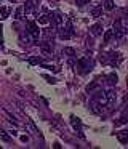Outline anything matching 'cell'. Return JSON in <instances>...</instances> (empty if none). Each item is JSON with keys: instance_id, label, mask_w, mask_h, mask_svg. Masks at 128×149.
I'll return each mask as SVG.
<instances>
[{"instance_id": "6da1fadb", "label": "cell", "mask_w": 128, "mask_h": 149, "mask_svg": "<svg viewBox=\"0 0 128 149\" xmlns=\"http://www.w3.org/2000/svg\"><path fill=\"white\" fill-rule=\"evenodd\" d=\"M79 68H82V72H86L88 71V68H91V61H90L88 56H83L82 59H79Z\"/></svg>"}, {"instance_id": "7a4b0ae2", "label": "cell", "mask_w": 128, "mask_h": 149, "mask_svg": "<svg viewBox=\"0 0 128 149\" xmlns=\"http://www.w3.org/2000/svg\"><path fill=\"white\" fill-rule=\"evenodd\" d=\"M90 111H91L93 114H101L102 112V106L96 100H91L90 101Z\"/></svg>"}, {"instance_id": "3957f363", "label": "cell", "mask_w": 128, "mask_h": 149, "mask_svg": "<svg viewBox=\"0 0 128 149\" xmlns=\"http://www.w3.org/2000/svg\"><path fill=\"white\" fill-rule=\"evenodd\" d=\"M95 100L98 101V103L101 104L102 107L107 106V98H106V93H104V91H98V93L95 95Z\"/></svg>"}, {"instance_id": "277c9868", "label": "cell", "mask_w": 128, "mask_h": 149, "mask_svg": "<svg viewBox=\"0 0 128 149\" xmlns=\"http://www.w3.org/2000/svg\"><path fill=\"white\" fill-rule=\"evenodd\" d=\"M40 48H42V53H43V55H47V56H50L51 53H53V47H51L50 42H43L40 45Z\"/></svg>"}, {"instance_id": "5b68a950", "label": "cell", "mask_w": 128, "mask_h": 149, "mask_svg": "<svg viewBox=\"0 0 128 149\" xmlns=\"http://www.w3.org/2000/svg\"><path fill=\"white\" fill-rule=\"evenodd\" d=\"M106 98H107V106H112V104H115L117 95H115L114 90H109V91H106Z\"/></svg>"}, {"instance_id": "8992f818", "label": "cell", "mask_w": 128, "mask_h": 149, "mask_svg": "<svg viewBox=\"0 0 128 149\" xmlns=\"http://www.w3.org/2000/svg\"><path fill=\"white\" fill-rule=\"evenodd\" d=\"M90 31H91V34L95 37H98V36H101V34H102V26L96 23V24H93V26H91V29H90Z\"/></svg>"}, {"instance_id": "52a82bcc", "label": "cell", "mask_w": 128, "mask_h": 149, "mask_svg": "<svg viewBox=\"0 0 128 149\" xmlns=\"http://www.w3.org/2000/svg\"><path fill=\"white\" fill-rule=\"evenodd\" d=\"M117 139L122 143V144H127V143H128V130H127V132L117 133Z\"/></svg>"}, {"instance_id": "ba28073f", "label": "cell", "mask_w": 128, "mask_h": 149, "mask_svg": "<svg viewBox=\"0 0 128 149\" xmlns=\"http://www.w3.org/2000/svg\"><path fill=\"white\" fill-rule=\"evenodd\" d=\"M29 32L32 34L34 39H38V29H37V24L35 23H29Z\"/></svg>"}, {"instance_id": "9c48e42d", "label": "cell", "mask_w": 128, "mask_h": 149, "mask_svg": "<svg viewBox=\"0 0 128 149\" xmlns=\"http://www.w3.org/2000/svg\"><path fill=\"white\" fill-rule=\"evenodd\" d=\"M34 7H35V3L32 2V0H26V5H24L22 8H24L26 13H31V11L34 10Z\"/></svg>"}, {"instance_id": "30bf717a", "label": "cell", "mask_w": 128, "mask_h": 149, "mask_svg": "<svg viewBox=\"0 0 128 149\" xmlns=\"http://www.w3.org/2000/svg\"><path fill=\"white\" fill-rule=\"evenodd\" d=\"M63 55L69 56V58H72V56H75V50L70 48V47H64L63 48Z\"/></svg>"}, {"instance_id": "8fae6325", "label": "cell", "mask_w": 128, "mask_h": 149, "mask_svg": "<svg viewBox=\"0 0 128 149\" xmlns=\"http://www.w3.org/2000/svg\"><path fill=\"white\" fill-rule=\"evenodd\" d=\"M107 58H111V64H117L118 63V55L117 53H107Z\"/></svg>"}, {"instance_id": "7c38bea8", "label": "cell", "mask_w": 128, "mask_h": 149, "mask_svg": "<svg viewBox=\"0 0 128 149\" xmlns=\"http://www.w3.org/2000/svg\"><path fill=\"white\" fill-rule=\"evenodd\" d=\"M70 123H72V127L74 128H80V127H82V122H80L79 119H77V117H70Z\"/></svg>"}, {"instance_id": "4fadbf2b", "label": "cell", "mask_w": 128, "mask_h": 149, "mask_svg": "<svg viewBox=\"0 0 128 149\" xmlns=\"http://www.w3.org/2000/svg\"><path fill=\"white\" fill-rule=\"evenodd\" d=\"M101 13H102V8L101 7H96V8H93V10H91V16L93 18H99V16H101Z\"/></svg>"}, {"instance_id": "5bb4252c", "label": "cell", "mask_w": 128, "mask_h": 149, "mask_svg": "<svg viewBox=\"0 0 128 149\" xmlns=\"http://www.w3.org/2000/svg\"><path fill=\"white\" fill-rule=\"evenodd\" d=\"M104 8L107 11L114 10V0H106V2H104Z\"/></svg>"}, {"instance_id": "9a60e30c", "label": "cell", "mask_w": 128, "mask_h": 149, "mask_svg": "<svg viewBox=\"0 0 128 149\" xmlns=\"http://www.w3.org/2000/svg\"><path fill=\"white\" fill-rule=\"evenodd\" d=\"M107 82H109V85H115V84H117V75H115V74H109L107 75Z\"/></svg>"}, {"instance_id": "2e32d148", "label": "cell", "mask_w": 128, "mask_h": 149, "mask_svg": "<svg viewBox=\"0 0 128 149\" xmlns=\"http://www.w3.org/2000/svg\"><path fill=\"white\" fill-rule=\"evenodd\" d=\"M112 36H114V32H112V29L106 31V32H104V42H109V40L112 39Z\"/></svg>"}, {"instance_id": "e0dca14e", "label": "cell", "mask_w": 128, "mask_h": 149, "mask_svg": "<svg viewBox=\"0 0 128 149\" xmlns=\"http://www.w3.org/2000/svg\"><path fill=\"white\" fill-rule=\"evenodd\" d=\"M127 122H128L127 117H120L118 120H115V122H114V125H115V127H118V125H123V123H127Z\"/></svg>"}, {"instance_id": "ac0fdd59", "label": "cell", "mask_w": 128, "mask_h": 149, "mask_svg": "<svg viewBox=\"0 0 128 149\" xmlns=\"http://www.w3.org/2000/svg\"><path fill=\"white\" fill-rule=\"evenodd\" d=\"M22 11H24V8H22V7H19L18 10H16V13H15L16 19H22Z\"/></svg>"}, {"instance_id": "d6986e66", "label": "cell", "mask_w": 128, "mask_h": 149, "mask_svg": "<svg viewBox=\"0 0 128 149\" xmlns=\"http://www.w3.org/2000/svg\"><path fill=\"white\" fill-rule=\"evenodd\" d=\"M96 88H98V82H93V84H90L88 87H86V91H88V93H91L93 90H96Z\"/></svg>"}, {"instance_id": "ffe728a7", "label": "cell", "mask_w": 128, "mask_h": 149, "mask_svg": "<svg viewBox=\"0 0 128 149\" xmlns=\"http://www.w3.org/2000/svg\"><path fill=\"white\" fill-rule=\"evenodd\" d=\"M0 139H3V141H10V135L6 132H3V130H0Z\"/></svg>"}, {"instance_id": "44dd1931", "label": "cell", "mask_w": 128, "mask_h": 149, "mask_svg": "<svg viewBox=\"0 0 128 149\" xmlns=\"http://www.w3.org/2000/svg\"><path fill=\"white\" fill-rule=\"evenodd\" d=\"M27 127H29V130H31V132H32V133H35V135H37V133H38V130H37V127H35V125H34V123H32V122H31V120H29V122H27Z\"/></svg>"}, {"instance_id": "7402d4cb", "label": "cell", "mask_w": 128, "mask_h": 149, "mask_svg": "<svg viewBox=\"0 0 128 149\" xmlns=\"http://www.w3.org/2000/svg\"><path fill=\"white\" fill-rule=\"evenodd\" d=\"M6 116H8V120H10V122H11V123H13V125H18V120L15 119V116H11V114H10V112H6Z\"/></svg>"}, {"instance_id": "603a6c76", "label": "cell", "mask_w": 128, "mask_h": 149, "mask_svg": "<svg viewBox=\"0 0 128 149\" xmlns=\"http://www.w3.org/2000/svg\"><path fill=\"white\" fill-rule=\"evenodd\" d=\"M48 21H50V18H48L47 15H45V16H40V18H38V23H40V24H47Z\"/></svg>"}, {"instance_id": "cb8c5ba5", "label": "cell", "mask_w": 128, "mask_h": 149, "mask_svg": "<svg viewBox=\"0 0 128 149\" xmlns=\"http://www.w3.org/2000/svg\"><path fill=\"white\" fill-rule=\"evenodd\" d=\"M29 63H31L32 66H35V64H40L42 59H40V58H31V59H29Z\"/></svg>"}, {"instance_id": "d4e9b609", "label": "cell", "mask_w": 128, "mask_h": 149, "mask_svg": "<svg viewBox=\"0 0 128 149\" xmlns=\"http://www.w3.org/2000/svg\"><path fill=\"white\" fill-rule=\"evenodd\" d=\"M75 3L79 5V7H85L86 3H90V0H75Z\"/></svg>"}, {"instance_id": "484cf974", "label": "cell", "mask_w": 128, "mask_h": 149, "mask_svg": "<svg viewBox=\"0 0 128 149\" xmlns=\"http://www.w3.org/2000/svg\"><path fill=\"white\" fill-rule=\"evenodd\" d=\"M0 15H2V18H5L6 15H8V10H6L5 7H0Z\"/></svg>"}, {"instance_id": "4316f807", "label": "cell", "mask_w": 128, "mask_h": 149, "mask_svg": "<svg viewBox=\"0 0 128 149\" xmlns=\"http://www.w3.org/2000/svg\"><path fill=\"white\" fill-rule=\"evenodd\" d=\"M56 23H58V24L63 23V18H61V15H59V13H56Z\"/></svg>"}, {"instance_id": "83f0119b", "label": "cell", "mask_w": 128, "mask_h": 149, "mask_svg": "<svg viewBox=\"0 0 128 149\" xmlns=\"http://www.w3.org/2000/svg\"><path fill=\"white\" fill-rule=\"evenodd\" d=\"M21 141H22V143H27V141H29V138L24 135V136H21Z\"/></svg>"}, {"instance_id": "f1b7e54d", "label": "cell", "mask_w": 128, "mask_h": 149, "mask_svg": "<svg viewBox=\"0 0 128 149\" xmlns=\"http://www.w3.org/2000/svg\"><path fill=\"white\" fill-rule=\"evenodd\" d=\"M86 45H88V47H93V40L88 39V40H86Z\"/></svg>"}, {"instance_id": "f546056e", "label": "cell", "mask_w": 128, "mask_h": 149, "mask_svg": "<svg viewBox=\"0 0 128 149\" xmlns=\"http://www.w3.org/2000/svg\"><path fill=\"white\" fill-rule=\"evenodd\" d=\"M123 13L127 15V18H128V10H127V8H125V10H123Z\"/></svg>"}, {"instance_id": "4dcf8cb0", "label": "cell", "mask_w": 128, "mask_h": 149, "mask_svg": "<svg viewBox=\"0 0 128 149\" xmlns=\"http://www.w3.org/2000/svg\"><path fill=\"white\" fill-rule=\"evenodd\" d=\"M32 2H34V3H35V5H37V3H38V0H32Z\"/></svg>"}, {"instance_id": "1f68e13d", "label": "cell", "mask_w": 128, "mask_h": 149, "mask_svg": "<svg viewBox=\"0 0 128 149\" xmlns=\"http://www.w3.org/2000/svg\"><path fill=\"white\" fill-rule=\"evenodd\" d=\"M10 2H11V3H15V2H16V0H10Z\"/></svg>"}]
</instances>
